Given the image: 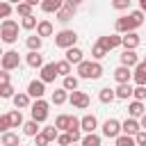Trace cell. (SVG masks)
<instances>
[{
  "mask_svg": "<svg viewBox=\"0 0 146 146\" xmlns=\"http://www.w3.org/2000/svg\"><path fill=\"white\" fill-rule=\"evenodd\" d=\"M0 36L5 43H16L18 41V23L14 18H5L0 23Z\"/></svg>",
  "mask_w": 146,
  "mask_h": 146,
  "instance_id": "1",
  "label": "cell"
},
{
  "mask_svg": "<svg viewBox=\"0 0 146 146\" xmlns=\"http://www.w3.org/2000/svg\"><path fill=\"white\" fill-rule=\"evenodd\" d=\"M75 43H78V32L75 30H59L55 34V46L57 48L68 50V48H75Z\"/></svg>",
  "mask_w": 146,
  "mask_h": 146,
  "instance_id": "2",
  "label": "cell"
},
{
  "mask_svg": "<svg viewBox=\"0 0 146 146\" xmlns=\"http://www.w3.org/2000/svg\"><path fill=\"white\" fill-rule=\"evenodd\" d=\"M48 110H50V103H48V100H43V98H39V100H34V103H32L30 114H32V119H34V121L43 123V121L48 119V114H50Z\"/></svg>",
  "mask_w": 146,
  "mask_h": 146,
  "instance_id": "3",
  "label": "cell"
},
{
  "mask_svg": "<svg viewBox=\"0 0 146 146\" xmlns=\"http://www.w3.org/2000/svg\"><path fill=\"white\" fill-rule=\"evenodd\" d=\"M2 71H14V68H18L21 66V55H18V50H7L5 55H2Z\"/></svg>",
  "mask_w": 146,
  "mask_h": 146,
  "instance_id": "4",
  "label": "cell"
},
{
  "mask_svg": "<svg viewBox=\"0 0 146 146\" xmlns=\"http://www.w3.org/2000/svg\"><path fill=\"white\" fill-rule=\"evenodd\" d=\"M119 135H123V128H121V121L116 119H107L103 123V137H110V139H116Z\"/></svg>",
  "mask_w": 146,
  "mask_h": 146,
  "instance_id": "5",
  "label": "cell"
},
{
  "mask_svg": "<svg viewBox=\"0 0 146 146\" xmlns=\"http://www.w3.org/2000/svg\"><path fill=\"white\" fill-rule=\"evenodd\" d=\"M68 103L75 107V110H87L89 107V96L84 94V91H80V89H75V91H71V96H68Z\"/></svg>",
  "mask_w": 146,
  "mask_h": 146,
  "instance_id": "6",
  "label": "cell"
},
{
  "mask_svg": "<svg viewBox=\"0 0 146 146\" xmlns=\"http://www.w3.org/2000/svg\"><path fill=\"white\" fill-rule=\"evenodd\" d=\"M114 27H116V32H119V34H128V32H135V30H137V27H135V23H132V18H130V14L119 16V18H116V23H114Z\"/></svg>",
  "mask_w": 146,
  "mask_h": 146,
  "instance_id": "7",
  "label": "cell"
},
{
  "mask_svg": "<svg viewBox=\"0 0 146 146\" xmlns=\"http://www.w3.org/2000/svg\"><path fill=\"white\" fill-rule=\"evenodd\" d=\"M98 41H100L107 50H114V48L123 46V34H119V32H114V34H105V36H100Z\"/></svg>",
  "mask_w": 146,
  "mask_h": 146,
  "instance_id": "8",
  "label": "cell"
},
{
  "mask_svg": "<svg viewBox=\"0 0 146 146\" xmlns=\"http://www.w3.org/2000/svg\"><path fill=\"white\" fill-rule=\"evenodd\" d=\"M59 75V71H57V62H50V64H46L43 68H41V73H39V80H43L46 84L48 82H55V78Z\"/></svg>",
  "mask_w": 146,
  "mask_h": 146,
  "instance_id": "9",
  "label": "cell"
},
{
  "mask_svg": "<svg viewBox=\"0 0 146 146\" xmlns=\"http://www.w3.org/2000/svg\"><path fill=\"white\" fill-rule=\"evenodd\" d=\"M75 11H78V7H75V5H71V2H64V7H62V9H59L55 16H57V21H59V23H68V21L75 16Z\"/></svg>",
  "mask_w": 146,
  "mask_h": 146,
  "instance_id": "10",
  "label": "cell"
},
{
  "mask_svg": "<svg viewBox=\"0 0 146 146\" xmlns=\"http://www.w3.org/2000/svg\"><path fill=\"white\" fill-rule=\"evenodd\" d=\"M27 94H30L34 100L43 98V94H46V82H43V80H32V82L27 84Z\"/></svg>",
  "mask_w": 146,
  "mask_h": 146,
  "instance_id": "11",
  "label": "cell"
},
{
  "mask_svg": "<svg viewBox=\"0 0 146 146\" xmlns=\"http://www.w3.org/2000/svg\"><path fill=\"white\" fill-rule=\"evenodd\" d=\"M119 59H121V66H128V68H135V66L141 62V59H139V55H137L135 50H123Z\"/></svg>",
  "mask_w": 146,
  "mask_h": 146,
  "instance_id": "12",
  "label": "cell"
},
{
  "mask_svg": "<svg viewBox=\"0 0 146 146\" xmlns=\"http://www.w3.org/2000/svg\"><path fill=\"white\" fill-rule=\"evenodd\" d=\"M11 100H14V107H16V110H27V107H32V96H30L27 91H18Z\"/></svg>",
  "mask_w": 146,
  "mask_h": 146,
  "instance_id": "13",
  "label": "cell"
},
{
  "mask_svg": "<svg viewBox=\"0 0 146 146\" xmlns=\"http://www.w3.org/2000/svg\"><path fill=\"white\" fill-rule=\"evenodd\" d=\"M121 128H123V135H137V132H141V123H139V119H132V116H128L123 123H121Z\"/></svg>",
  "mask_w": 146,
  "mask_h": 146,
  "instance_id": "14",
  "label": "cell"
},
{
  "mask_svg": "<svg viewBox=\"0 0 146 146\" xmlns=\"http://www.w3.org/2000/svg\"><path fill=\"white\" fill-rule=\"evenodd\" d=\"M114 80H116L119 84H128V82L132 80V68H128V66H116V68H114Z\"/></svg>",
  "mask_w": 146,
  "mask_h": 146,
  "instance_id": "15",
  "label": "cell"
},
{
  "mask_svg": "<svg viewBox=\"0 0 146 146\" xmlns=\"http://www.w3.org/2000/svg\"><path fill=\"white\" fill-rule=\"evenodd\" d=\"M132 80L137 87H146V62H139L132 71Z\"/></svg>",
  "mask_w": 146,
  "mask_h": 146,
  "instance_id": "16",
  "label": "cell"
},
{
  "mask_svg": "<svg viewBox=\"0 0 146 146\" xmlns=\"http://www.w3.org/2000/svg\"><path fill=\"white\" fill-rule=\"evenodd\" d=\"M80 125H82V132H96V128H98V119L94 116V114H84L82 119H80Z\"/></svg>",
  "mask_w": 146,
  "mask_h": 146,
  "instance_id": "17",
  "label": "cell"
},
{
  "mask_svg": "<svg viewBox=\"0 0 146 146\" xmlns=\"http://www.w3.org/2000/svg\"><path fill=\"white\" fill-rule=\"evenodd\" d=\"M144 114H146L144 100H132V103L128 105V116H132V119H141Z\"/></svg>",
  "mask_w": 146,
  "mask_h": 146,
  "instance_id": "18",
  "label": "cell"
},
{
  "mask_svg": "<svg viewBox=\"0 0 146 146\" xmlns=\"http://www.w3.org/2000/svg\"><path fill=\"white\" fill-rule=\"evenodd\" d=\"M139 34L137 32H128V34H123V50H137V46H139Z\"/></svg>",
  "mask_w": 146,
  "mask_h": 146,
  "instance_id": "19",
  "label": "cell"
},
{
  "mask_svg": "<svg viewBox=\"0 0 146 146\" xmlns=\"http://www.w3.org/2000/svg\"><path fill=\"white\" fill-rule=\"evenodd\" d=\"M25 62H27V66H32V68H39V71L46 66V64H43V55H41V52H34V50H30V52H27Z\"/></svg>",
  "mask_w": 146,
  "mask_h": 146,
  "instance_id": "20",
  "label": "cell"
},
{
  "mask_svg": "<svg viewBox=\"0 0 146 146\" xmlns=\"http://www.w3.org/2000/svg\"><path fill=\"white\" fill-rule=\"evenodd\" d=\"M82 55H84V52H82L78 46H75V48H68V50H66V62H71V64H75V66H78V64H82V62H84V57H82Z\"/></svg>",
  "mask_w": 146,
  "mask_h": 146,
  "instance_id": "21",
  "label": "cell"
},
{
  "mask_svg": "<svg viewBox=\"0 0 146 146\" xmlns=\"http://www.w3.org/2000/svg\"><path fill=\"white\" fill-rule=\"evenodd\" d=\"M39 7H41V11H46V14H57V11L64 7V2H59V0H43Z\"/></svg>",
  "mask_w": 146,
  "mask_h": 146,
  "instance_id": "22",
  "label": "cell"
},
{
  "mask_svg": "<svg viewBox=\"0 0 146 146\" xmlns=\"http://www.w3.org/2000/svg\"><path fill=\"white\" fill-rule=\"evenodd\" d=\"M36 34L43 39V36H52L55 34V27H52V23L50 21H39V25H36Z\"/></svg>",
  "mask_w": 146,
  "mask_h": 146,
  "instance_id": "23",
  "label": "cell"
},
{
  "mask_svg": "<svg viewBox=\"0 0 146 146\" xmlns=\"http://www.w3.org/2000/svg\"><path fill=\"white\" fill-rule=\"evenodd\" d=\"M107 55H110V50H107L100 41H96V43L91 46V57H94V62H100V59L107 57Z\"/></svg>",
  "mask_w": 146,
  "mask_h": 146,
  "instance_id": "24",
  "label": "cell"
},
{
  "mask_svg": "<svg viewBox=\"0 0 146 146\" xmlns=\"http://www.w3.org/2000/svg\"><path fill=\"white\" fill-rule=\"evenodd\" d=\"M98 100L100 103H114L116 100V89H110V87H103L100 91H98Z\"/></svg>",
  "mask_w": 146,
  "mask_h": 146,
  "instance_id": "25",
  "label": "cell"
},
{
  "mask_svg": "<svg viewBox=\"0 0 146 146\" xmlns=\"http://www.w3.org/2000/svg\"><path fill=\"white\" fill-rule=\"evenodd\" d=\"M39 125H41L39 121L30 119V121H25V125H23V132H25L27 137H36V135H39V132L43 130V128H39Z\"/></svg>",
  "mask_w": 146,
  "mask_h": 146,
  "instance_id": "26",
  "label": "cell"
},
{
  "mask_svg": "<svg viewBox=\"0 0 146 146\" xmlns=\"http://www.w3.org/2000/svg\"><path fill=\"white\" fill-rule=\"evenodd\" d=\"M132 94H135V89H132V84H130V82H128V84H119V87H116V98H121V100L132 98Z\"/></svg>",
  "mask_w": 146,
  "mask_h": 146,
  "instance_id": "27",
  "label": "cell"
},
{
  "mask_svg": "<svg viewBox=\"0 0 146 146\" xmlns=\"http://www.w3.org/2000/svg\"><path fill=\"white\" fill-rule=\"evenodd\" d=\"M68 96H71V91H66V89L62 87V89H55V91H52V98H50V100H52L55 105H64V103L68 100Z\"/></svg>",
  "mask_w": 146,
  "mask_h": 146,
  "instance_id": "28",
  "label": "cell"
},
{
  "mask_svg": "<svg viewBox=\"0 0 146 146\" xmlns=\"http://www.w3.org/2000/svg\"><path fill=\"white\" fill-rule=\"evenodd\" d=\"M0 144L2 146H21V139H18V135L16 132H2V139H0Z\"/></svg>",
  "mask_w": 146,
  "mask_h": 146,
  "instance_id": "29",
  "label": "cell"
},
{
  "mask_svg": "<svg viewBox=\"0 0 146 146\" xmlns=\"http://www.w3.org/2000/svg\"><path fill=\"white\" fill-rule=\"evenodd\" d=\"M25 46H27L30 50L39 52V50H41V46H43V39H41L39 34H32V36H27V39H25Z\"/></svg>",
  "mask_w": 146,
  "mask_h": 146,
  "instance_id": "30",
  "label": "cell"
},
{
  "mask_svg": "<svg viewBox=\"0 0 146 146\" xmlns=\"http://www.w3.org/2000/svg\"><path fill=\"white\" fill-rule=\"evenodd\" d=\"M91 64L94 62H82V64H78V78H82V80H91Z\"/></svg>",
  "mask_w": 146,
  "mask_h": 146,
  "instance_id": "31",
  "label": "cell"
},
{
  "mask_svg": "<svg viewBox=\"0 0 146 146\" xmlns=\"http://www.w3.org/2000/svg\"><path fill=\"white\" fill-rule=\"evenodd\" d=\"M68 125H71V114H59V116L55 119V128H57V130L66 132V130H68Z\"/></svg>",
  "mask_w": 146,
  "mask_h": 146,
  "instance_id": "32",
  "label": "cell"
},
{
  "mask_svg": "<svg viewBox=\"0 0 146 146\" xmlns=\"http://www.w3.org/2000/svg\"><path fill=\"white\" fill-rule=\"evenodd\" d=\"M7 114H9V119H11V128H23V125H25L21 110H11V112H7Z\"/></svg>",
  "mask_w": 146,
  "mask_h": 146,
  "instance_id": "33",
  "label": "cell"
},
{
  "mask_svg": "<svg viewBox=\"0 0 146 146\" xmlns=\"http://www.w3.org/2000/svg\"><path fill=\"white\" fill-rule=\"evenodd\" d=\"M114 146H137V139L132 135H119L114 139Z\"/></svg>",
  "mask_w": 146,
  "mask_h": 146,
  "instance_id": "34",
  "label": "cell"
},
{
  "mask_svg": "<svg viewBox=\"0 0 146 146\" xmlns=\"http://www.w3.org/2000/svg\"><path fill=\"white\" fill-rule=\"evenodd\" d=\"M82 146H100V135H96V132H89V135H84L82 137V141H80Z\"/></svg>",
  "mask_w": 146,
  "mask_h": 146,
  "instance_id": "35",
  "label": "cell"
},
{
  "mask_svg": "<svg viewBox=\"0 0 146 146\" xmlns=\"http://www.w3.org/2000/svg\"><path fill=\"white\" fill-rule=\"evenodd\" d=\"M78 84H80V80H78L75 75H66V78H64V82H62V87H64L66 91H75V89H78Z\"/></svg>",
  "mask_w": 146,
  "mask_h": 146,
  "instance_id": "36",
  "label": "cell"
},
{
  "mask_svg": "<svg viewBox=\"0 0 146 146\" xmlns=\"http://www.w3.org/2000/svg\"><path fill=\"white\" fill-rule=\"evenodd\" d=\"M39 25V21H36V16L32 14V16H25V18H21V27L23 30H34Z\"/></svg>",
  "mask_w": 146,
  "mask_h": 146,
  "instance_id": "37",
  "label": "cell"
},
{
  "mask_svg": "<svg viewBox=\"0 0 146 146\" xmlns=\"http://www.w3.org/2000/svg\"><path fill=\"white\" fill-rule=\"evenodd\" d=\"M16 14H18L21 18H25V16H32V5H27V2L23 0L21 5H16Z\"/></svg>",
  "mask_w": 146,
  "mask_h": 146,
  "instance_id": "38",
  "label": "cell"
},
{
  "mask_svg": "<svg viewBox=\"0 0 146 146\" xmlns=\"http://www.w3.org/2000/svg\"><path fill=\"white\" fill-rule=\"evenodd\" d=\"M46 137H48V141H57V137H59V130L55 128V125H46L43 130H41Z\"/></svg>",
  "mask_w": 146,
  "mask_h": 146,
  "instance_id": "39",
  "label": "cell"
},
{
  "mask_svg": "<svg viewBox=\"0 0 146 146\" xmlns=\"http://www.w3.org/2000/svg\"><path fill=\"white\" fill-rule=\"evenodd\" d=\"M130 18H132L135 27H141V25H144V11H141V9H135V11H130Z\"/></svg>",
  "mask_w": 146,
  "mask_h": 146,
  "instance_id": "40",
  "label": "cell"
},
{
  "mask_svg": "<svg viewBox=\"0 0 146 146\" xmlns=\"http://www.w3.org/2000/svg\"><path fill=\"white\" fill-rule=\"evenodd\" d=\"M57 71H59V75H62V78H66V75H71V62H66V59H62V62H57Z\"/></svg>",
  "mask_w": 146,
  "mask_h": 146,
  "instance_id": "41",
  "label": "cell"
},
{
  "mask_svg": "<svg viewBox=\"0 0 146 146\" xmlns=\"http://www.w3.org/2000/svg\"><path fill=\"white\" fill-rule=\"evenodd\" d=\"M14 96H16V91L11 84H0V98H14Z\"/></svg>",
  "mask_w": 146,
  "mask_h": 146,
  "instance_id": "42",
  "label": "cell"
},
{
  "mask_svg": "<svg viewBox=\"0 0 146 146\" xmlns=\"http://www.w3.org/2000/svg\"><path fill=\"white\" fill-rule=\"evenodd\" d=\"M0 16H2V21L11 16V2H7V0L0 2Z\"/></svg>",
  "mask_w": 146,
  "mask_h": 146,
  "instance_id": "43",
  "label": "cell"
},
{
  "mask_svg": "<svg viewBox=\"0 0 146 146\" xmlns=\"http://www.w3.org/2000/svg\"><path fill=\"white\" fill-rule=\"evenodd\" d=\"M66 132L71 135V139H73V144H78V141H82V137H84V135H82V128H68Z\"/></svg>",
  "mask_w": 146,
  "mask_h": 146,
  "instance_id": "44",
  "label": "cell"
},
{
  "mask_svg": "<svg viewBox=\"0 0 146 146\" xmlns=\"http://www.w3.org/2000/svg\"><path fill=\"white\" fill-rule=\"evenodd\" d=\"M9 128H11V119H9V114H2L0 116V132H9Z\"/></svg>",
  "mask_w": 146,
  "mask_h": 146,
  "instance_id": "45",
  "label": "cell"
},
{
  "mask_svg": "<svg viewBox=\"0 0 146 146\" xmlns=\"http://www.w3.org/2000/svg\"><path fill=\"white\" fill-rule=\"evenodd\" d=\"M103 75V66H100V62H94L91 64V80H98Z\"/></svg>",
  "mask_w": 146,
  "mask_h": 146,
  "instance_id": "46",
  "label": "cell"
},
{
  "mask_svg": "<svg viewBox=\"0 0 146 146\" xmlns=\"http://www.w3.org/2000/svg\"><path fill=\"white\" fill-rule=\"evenodd\" d=\"M57 144H59V146H71V144H73V139H71V135H68V132H59Z\"/></svg>",
  "mask_w": 146,
  "mask_h": 146,
  "instance_id": "47",
  "label": "cell"
},
{
  "mask_svg": "<svg viewBox=\"0 0 146 146\" xmlns=\"http://www.w3.org/2000/svg\"><path fill=\"white\" fill-rule=\"evenodd\" d=\"M112 7L119 9V11H125L130 7V0H112Z\"/></svg>",
  "mask_w": 146,
  "mask_h": 146,
  "instance_id": "48",
  "label": "cell"
},
{
  "mask_svg": "<svg viewBox=\"0 0 146 146\" xmlns=\"http://www.w3.org/2000/svg\"><path fill=\"white\" fill-rule=\"evenodd\" d=\"M132 98H135V100H144V98H146V87H135Z\"/></svg>",
  "mask_w": 146,
  "mask_h": 146,
  "instance_id": "49",
  "label": "cell"
},
{
  "mask_svg": "<svg viewBox=\"0 0 146 146\" xmlns=\"http://www.w3.org/2000/svg\"><path fill=\"white\" fill-rule=\"evenodd\" d=\"M34 144H36V146H48L50 141H48V137H46L43 132H39V135L34 137Z\"/></svg>",
  "mask_w": 146,
  "mask_h": 146,
  "instance_id": "50",
  "label": "cell"
},
{
  "mask_svg": "<svg viewBox=\"0 0 146 146\" xmlns=\"http://www.w3.org/2000/svg\"><path fill=\"white\" fill-rule=\"evenodd\" d=\"M135 139H137V146H146V130L137 132V135H135Z\"/></svg>",
  "mask_w": 146,
  "mask_h": 146,
  "instance_id": "51",
  "label": "cell"
},
{
  "mask_svg": "<svg viewBox=\"0 0 146 146\" xmlns=\"http://www.w3.org/2000/svg\"><path fill=\"white\" fill-rule=\"evenodd\" d=\"M9 80H11V78H9V71H2V73H0V84H11Z\"/></svg>",
  "mask_w": 146,
  "mask_h": 146,
  "instance_id": "52",
  "label": "cell"
},
{
  "mask_svg": "<svg viewBox=\"0 0 146 146\" xmlns=\"http://www.w3.org/2000/svg\"><path fill=\"white\" fill-rule=\"evenodd\" d=\"M25 2H27V5H32V7H36V5H41L43 0H25Z\"/></svg>",
  "mask_w": 146,
  "mask_h": 146,
  "instance_id": "53",
  "label": "cell"
},
{
  "mask_svg": "<svg viewBox=\"0 0 146 146\" xmlns=\"http://www.w3.org/2000/svg\"><path fill=\"white\" fill-rule=\"evenodd\" d=\"M139 123H141V130H146V114H144V116L139 119Z\"/></svg>",
  "mask_w": 146,
  "mask_h": 146,
  "instance_id": "54",
  "label": "cell"
},
{
  "mask_svg": "<svg viewBox=\"0 0 146 146\" xmlns=\"http://www.w3.org/2000/svg\"><path fill=\"white\" fill-rule=\"evenodd\" d=\"M139 9H141V11L146 14V0H139Z\"/></svg>",
  "mask_w": 146,
  "mask_h": 146,
  "instance_id": "55",
  "label": "cell"
},
{
  "mask_svg": "<svg viewBox=\"0 0 146 146\" xmlns=\"http://www.w3.org/2000/svg\"><path fill=\"white\" fill-rule=\"evenodd\" d=\"M66 2H71V5H75V7H78V5H82L84 0H66Z\"/></svg>",
  "mask_w": 146,
  "mask_h": 146,
  "instance_id": "56",
  "label": "cell"
},
{
  "mask_svg": "<svg viewBox=\"0 0 146 146\" xmlns=\"http://www.w3.org/2000/svg\"><path fill=\"white\" fill-rule=\"evenodd\" d=\"M7 2H11V5H21L23 0H7Z\"/></svg>",
  "mask_w": 146,
  "mask_h": 146,
  "instance_id": "57",
  "label": "cell"
},
{
  "mask_svg": "<svg viewBox=\"0 0 146 146\" xmlns=\"http://www.w3.org/2000/svg\"><path fill=\"white\" fill-rule=\"evenodd\" d=\"M71 146H82V144H71Z\"/></svg>",
  "mask_w": 146,
  "mask_h": 146,
  "instance_id": "58",
  "label": "cell"
},
{
  "mask_svg": "<svg viewBox=\"0 0 146 146\" xmlns=\"http://www.w3.org/2000/svg\"><path fill=\"white\" fill-rule=\"evenodd\" d=\"M141 62H146V57H144V59H141Z\"/></svg>",
  "mask_w": 146,
  "mask_h": 146,
  "instance_id": "59",
  "label": "cell"
},
{
  "mask_svg": "<svg viewBox=\"0 0 146 146\" xmlns=\"http://www.w3.org/2000/svg\"><path fill=\"white\" fill-rule=\"evenodd\" d=\"M59 2H66V0H59Z\"/></svg>",
  "mask_w": 146,
  "mask_h": 146,
  "instance_id": "60",
  "label": "cell"
}]
</instances>
